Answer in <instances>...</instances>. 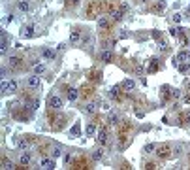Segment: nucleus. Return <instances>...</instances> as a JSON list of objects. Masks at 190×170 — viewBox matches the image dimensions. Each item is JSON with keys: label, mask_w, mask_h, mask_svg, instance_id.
Here are the masks:
<instances>
[{"label": "nucleus", "mask_w": 190, "mask_h": 170, "mask_svg": "<svg viewBox=\"0 0 190 170\" xmlns=\"http://www.w3.org/2000/svg\"><path fill=\"white\" fill-rule=\"evenodd\" d=\"M44 59H47V61H53L55 59V49H44Z\"/></svg>", "instance_id": "obj_22"}, {"label": "nucleus", "mask_w": 190, "mask_h": 170, "mask_svg": "<svg viewBox=\"0 0 190 170\" xmlns=\"http://www.w3.org/2000/svg\"><path fill=\"white\" fill-rule=\"evenodd\" d=\"M2 168H4V170H13V168H19V166H15L10 159H4V161H2Z\"/></svg>", "instance_id": "obj_21"}, {"label": "nucleus", "mask_w": 190, "mask_h": 170, "mask_svg": "<svg viewBox=\"0 0 190 170\" xmlns=\"http://www.w3.org/2000/svg\"><path fill=\"white\" fill-rule=\"evenodd\" d=\"M179 62H190V51H181L177 57H175L173 65H175V66H179Z\"/></svg>", "instance_id": "obj_3"}, {"label": "nucleus", "mask_w": 190, "mask_h": 170, "mask_svg": "<svg viewBox=\"0 0 190 170\" xmlns=\"http://www.w3.org/2000/svg\"><path fill=\"white\" fill-rule=\"evenodd\" d=\"M90 74H92V76H90V80H100V77H102V72H98V70H92Z\"/></svg>", "instance_id": "obj_34"}, {"label": "nucleus", "mask_w": 190, "mask_h": 170, "mask_svg": "<svg viewBox=\"0 0 190 170\" xmlns=\"http://www.w3.org/2000/svg\"><path fill=\"white\" fill-rule=\"evenodd\" d=\"M70 134H72V136H79V134H81V125L75 123L72 129H70Z\"/></svg>", "instance_id": "obj_25"}, {"label": "nucleus", "mask_w": 190, "mask_h": 170, "mask_svg": "<svg viewBox=\"0 0 190 170\" xmlns=\"http://www.w3.org/2000/svg\"><path fill=\"white\" fill-rule=\"evenodd\" d=\"M30 108H32V110H38V108H40V100H34Z\"/></svg>", "instance_id": "obj_39"}, {"label": "nucleus", "mask_w": 190, "mask_h": 170, "mask_svg": "<svg viewBox=\"0 0 190 170\" xmlns=\"http://www.w3.org/2000/svg\"><path fill=\"white\" fill-rule=\"evenodd\" d=\"M96 132H98V129H96L94 123H89V125L85 127V134H87V136H94Z\"/></svg>", "instance_id": "obj_17"}, {"label": "nucleus", "mask_w": 190, "mask_h": 170, "mask_svg": "<svg viewBox=\"0 0 190 170\" xmlns=\"http://www.w3.org/2000/svg\"><path fill=\"white\" fill-rule=\"evenodd\" d=\"M0 87H2V93L4 95H11V93H17V81H13V80H2V85H0Z\"/></svg>", "instance_id": "obj_1"}, {"label": "nucleus", "mask_w": 190, "mask_h": 170, "mask_svg": "<svg viewBox=\"0 0 190 170\" xmlns=\"http://www.w3.org/2000/svg\"><path fill=\"white\" fill-rule=\"evenodd\" d=\"M36 25H29V27H23V30H21V36L23 38H32L34 36V30H36Z\"/></svg>", "instance_id": "obj_8"}, {"label": "nucleus", "mask_w": 190, "mask_h": 170, "mask_svg": "<svg viewBox=\"0 0 190 170\" xmlns=\"http://www.w3.org/2000/svg\"><path fill=\"white\" fill-rule=\"evenodd\" d=\"M6 51H8V34L2 32V46H0V53L4 55Z\"/></svg>", "instance_id": "obj_18"}, {"label": "nucleus", "mask_w": 190, "mask_h": 170, "mask_svg": "<svg viewBox=\"0 0 190 170\" xmlns=\"http://www.w3.org/2000/svg\"><path fill=\"white\" fill-rule=\"evenodd\" d=\"M30 162H32V157H30V153H29V151L21 153V157H19V165H21V166H23V168H29Z\"/></svg>", "instance_id": "obj_7"}, {"label": "nucleus", "mask_w": 190, "mask_h": 170, "mask_svg": "<svg viewBox=\"0 0 190 170\" xmlns=\"http://www.w3.org/2000/svg\"><path fill=\"white\" fill-rule=\"evenodd\" d=\"M154 150H156V144H154V142H151V144H147V146L143 147V153H145V155H151Z\"/></svg>", "instance_id": "obj_23"}, {"label": "nucleus", "mask_w": 190, "mask_h": 170, "mask_svg": "<svg viewBox=\"0 0 190 170\" xmlns=\"http://www.w3.org/2000/svg\"><path fill=\"white\" fill-rule=\"evenodd\" d=\"M26 85H29L30 89H40V85H41V81H40V76H38V74L30 76L29 80H26Z\"/></svg>", "instance_id": "obj_5"}, {"label": "nucleus", "mask_w": 190, "mask_h": 170, "mask_svg": "<svg viewBox=\"0 0 190 170\" xmlns=\"http://www.w3.org/2000/svg\"><path fill=\"white\" fill-rule=\"evenodd\" d=\"M109 95L115 96V98H119V96H121V87H119V85H113V87L109 89Z\"/></svg>", "instance_id": "obj_24"}, {"label": "nucleus", "mask_w": 190, "mask_h": 170, "mask_svg": "<svg viewBox=\"0 0 190 170\" xmlns=\"http://www.w3.org/2000/svg\"><path fill=\"white\" fill-rule=\"evenodd\" d=\"M66 96H68V100H70V102H75V100H77V96H79V91L74 89V87H70V89H66Z\"/></svg>", "instance_id": "obj_11"}, {"label": "nucleus", "mask_w": 190, "mask_h": 170, "mask_svg": "<svg viewBox=\"0 0 190 170\" xmlns=\"http://www.w3.org/2000/svg\"><path fill=\"white\" fill-rule=\"evenodd\" d=\"M30 147V144H29V140H21L19 142V150H23V151H26Z\"/></svg>", "instance_id": "obj_31"}, {"label": "nucleus", "mask_w": 190, "mask_h": 170, "mask_svg": "<svg viewBox=\"0 0 190 170\" xmlns=\"http://www.w3.org/2000/svg\"><path fill=\"white\" fill-rule=\"evenodd\" d=\"M98 30H107L109 28V21H107V17H104V15H100V19H98Z\"/></svg>", "instance_id": "obj_12"}, {"label": "nucleus", "mask_w": 190, "mask_h": 170, "mask_svg": "<svg viewBox=\"0 0 190 170\" xmlns=\"http://www.w3.org/2000/svg\"><path fill=\"white\" fill-rule=\"evenodd\" d=\"M170 150H171L170 146H160L158 155H160V157H170Z\"/></svg>", "instance_id": "obj_20"}, {"label": "nucleus", "mask_w": 190, "mask_h": 170, "mask_svg": "<svg viewBox=\"0 0 190 170\" xmlns=\"http://www.w3.org/2000/svg\"><path fill=\"white\" fill-rule=\"evenodd\" d=\"M134 68H136V74H139V76H141V74H143V68H141V66H139V65H136V66H134Z\"/></svg>", "instance_id": "obj_38"}, {"label": "nucleus", "mask_w": 190, "mask_h": 170, "mask_svg": "<svg viewBox=\"0 0 190 170\" xmlns=\"http://www.w3.org/2000/svg\"><path fill=\"white\" fill-rule=\"evenodd\" d=\"M128 36H130V34H128V30H121V32H119V38H122V40H126Z\"/></svg>", "instance_id": "obj_35"}, {"label": "nucleus", "mask_w": 190, "mask_h": 170, "mask_svg": "<svg viewBox=\"0 0 190 170\" xmlns=\"http://www.w3.org/2000/svg\"><path fill=\"white\" fill-rule=\"evenodd\" d=\"M179 72H182V74H185V72H188V70H190V62H179Z\"/></svg>", "instance_id": "obj_29"}, {"label": "nucleus", "mask_w": 190, "mask_h": 170, "mask_svg": "<svg viewBox=\"0 0 190 170\" xmlns=\"http://www.w3.org/2000/svg\"><path fill=\"white\" fill-rule=\"evenodd\" d=\"M182 30H185V28H181V27H171L170 28V34H171V36H179Z\"/></svg>", "instance_id": "obj_30"}, {"label": "nucleus", "mask_w": 190, "mask_h": 170, "mask_svg": "<svg viewBox=\"0 0 190 170\" xmlns=\"http://www.w3.org/2000/svg\"><path fill=\"white\" fill-rule=\"evenodd\" d=\"M96 106H98V104L89 102V104H85V108H83V110H85V113H94V112H96Z\"/></svg>", "instance_id": "obj_26"}, {"label": "nucleus", "mask_w": 190, "mask_h": 170, "mask_svg": "<svg viewBox=\"0 0 190 170\" xmlns=\"http://www.w3.org/2000/svg\"><path fill=\"white\" fill-rule=\"evenodd\" d=\"M49 155H51L53 159H59L60 155H62V151H60V146H53V147H51V151H49Z\"/></svg>", "instance_id": "obj_19"}, {"label": "nucleus", "mask_w": 190, "mask_h": 170, "mask_svg": "<svg viewBox=\"0 0 190 170\" xmlns=\"http://www.w3.org/2000/svg\"><path fill=\"white\" fill-rule=\"evenodd\" d=\"M134 87H136V83H134V80H130V77H126V80L122 81V89H124V91H128V93H130Z\"/></svg>", "instance_id": "obj_16"}, {"label": "nucleus", "mask_w": 190, "mask_h": 170, "mask_svg": "<svg viewBox=\"0 0 190 170\" xmlns=\"http://www.w3.org/2000/svg\"><path fill=\"white\" fill-rule=\"evenodd\" d=\"M55 166H57V162H55V159H41L40 161V168H44V170H53Z\"/></svg>", "instance_id": "obj_6"}, {"label": "nucleus", "mask_w": 190, "mask_h": 170, "mask_svg": "<svg viewBox=\"0 0 190 170\" xmlns=\"http://www.w3.org/2000/svg\"><path fill=\"white\" fill-rule=\"evenodd\" d=\"M8 66H10V68H13V70H17V68L23 66V59H21V57H15V55H13V57H10V59H8Z\"/></svg>", "instance_id": "obj_4"}, {"label": "nucleus", "mask_w": 190, "mask_h": 170, "mask_svg": "<svg viewBox=\"0 0 190 170\" xmlns=\"http://www.w3.org/2000/svg\"><path fill=\"white\" fill-rule=\"evenodd\" d=\"M81 42V32L77 30V28H74V30H70V44H79Z\"/></svg>", "instance_id": "obj_9"}, {"label": "nucleus", "mask_w": 190, "mask_h": 170, "mask_svg": "<svg viewBox=\"0 0 190 170\" xmlns=\"http://www.w3.org/2000/svg\"><path fill=\"white\" fill-rule=\"evenodd\" d=\"M17 8H19V11H29V0H19Z\"/></svg>", "instance_id": "obj_27"}, {"label": "nucleus", "mask_w": 190, "mask_h": 170, "mask_svg": "<svg viewBox=\"0 0 190 170\" xmlns=\"http://www.w3.org/2000/svg\"><path fill=\"white\" fill-rule=\"evenodd\" d=\"M100 59L105 62V65L113 62V51H107V49H105V51H102V53H100Z\"/></svg>", "instance_id": "obj_13"}, {"label": "nucleus", "mask_w": 190, "mask_h": 170, "mask_svg": "<svg viewBox=\"0 0 190 170\" xmlns=\"http://www.w3.org/2000/svg\"><path fill=\"white\" fill-rule=\"evenodd\" d=\"M107 123H109V125H119V123H121V115H119L117 112H109Z\"/></svg>", "instance_id": "obj_14"}, {"label": "nucleus", "mask_w": 190, "mask_h": 170, "mask_svg": "<svg viewBox=\"0 0 190 170\" xmlns=\"http://www.w3.org/2000/svg\"><path fill=\"white\" fill-rule=\"evenodd\" d=\"M44 72H45V66L44 65H36V66H34V74L40 76V74H44Z\"/></svg>", "instance_id": "obj_32"}, {"label": "nucleus", "mask_w": 190, "mask_h": 170, "mask_svg": "<svg viewBox=\"0 0 190 170\" xmlns=\"http://www.w3.org/2000/svg\"><path fill=\"white\" fill-rule=\"evenodd\" d=\"M109 15H111V19H113L115 23H119V21H122V17H124V11H122V10H113V11L109 13Z\"/></svg>", "instance_id": "obj_15"}, {"label": "nucleus", "mask_w": 190, "mask_h": 170, "mask_svg": "<svg viewBox=\"0 0 190 170\" xmlns=\"http://www.w3.org/2000/svg\"><path fill=\"white\" fill-rule=\"evenodd\" d=\"M171 96H173V98H179V96H181V91H179V89L171 91Z\"/></svg>", "instance_id": "obj_37"}, {"label": "nucleus", "mask_w": 190, "mask_h": 170, "mask_svg": "<svg viewBox=\"0 0 190 170\" xmlns=\"http://www.w3.org/2000/svg\"><path fill=\"white\" fill-rule=\"evenodd\" d=\"M49 108L51 110H60L62 108V98L59 95H53L51 98H49Z\"/></svg>", "instance_id": "obj_2"}, {"label": "nucleus", "mask_w": 190, "mask_h": 170, "mask_svg": "<svg viewBox=\"0 0 190 170\" xmlns=\"http://www.w3.org/2000/svg\"><path fill=\"white\" fill-rule=\"evenodd\" d=\"M102 157H104V150H102V147H98V150L92 151V159H94V161H100Z\"/></svg>", "instance_id": "obj_28"}, {"label": "nucleus", "mask_w": 190, "mask_h": 170, "mask_svg": "<svg viewBox=\"0 0 190 170\" xmlns=\"http://www.w3.org/2000/svg\"><path fill=\"white\" fill-rule=\"evenodd\" d=\"M96 138H98V142H100V144H105V142H107V129H105V127L98 129V132H96Z\"/></svg>", "instance_id": "obj_10"}, {"label": "nucleus", "mask_w": 190, "mask_h": 170, "mask_svg": "<svg viewBox=\"0 0 190 170\" xmlns=\"http://www.w3.org/2000/svg\"><path fill=\"white\" fill-rule=\"evenodd\" d=\"M11 19H13V15H6L4 17V23H11Z\"/></svg>", "instance_id": "obj_42"}, {"label": "nucleus", "mask_w": 190, "mask_h": 170, "mask_svg": "<svg viewBox=\"0 0 190 170\" xmlns=\"http://www.w3.org/2000/svg\"><path fill=\"white\" fill-rule=\"evenodd\" d=\"M181 17H182V15H179V13H175V15H171V21H173V23H179V21H181Z\"/></svg>", "instance_id": "obj_36"}, {"label": "nucleus", "mask_w": 190, "mask_h": 170, "mask_svg": "<svg viewBox=\"0 0 190 170\" xmlns=\"http://www.w3.org/2000/svg\"><path fill=\"white\" fill-rule=\"evenodd\" d=\"M145 168H149V170H151V168H156V165H154V162H147Z\"/></svg>", "instance_id": "obj_41"}, {"label": "nucleus", "mask_w": 190, "mask_h": 170, "mask_svg": "<svg viewBox=\"0 0 190 170\" xmlns=\"http://www.w3.org/2000/svg\"><path fill=\"white\" fill-rule=\"evenodd\" d=\"M81 2V0H72V4H79Z\"/></svg>", "instance_id": "obj_43"}, {"label": "nucleus", "mask_w": 190, "mask_h": 170, "mask_svg": "<svg viewBox=\"0 0 190 170\" xmlns=\"http://www.w3.org/2000/svg\"><path fill=\"white\" fill-rule=\"evenodd\" d=\"M102 108H104V110H109L111 104H109V102H102Z\"/></svg>", "instance_id": "obj_40"}, {"label": "nucleus", "mask_w": 190, "mask_h": 170, "mask_svg": "<svg viewBox=\"0 0 190 170\" xmlns=\"http://www.w3.org/2000/svg\"><path fill=\"white\" fill-rule=\"evenodd\" d=\"M156 59H152V62H151V66H149V72H156V70H158V65H156Z\"/></svg>", "instance_id": "obj_33"}]
</instances>
